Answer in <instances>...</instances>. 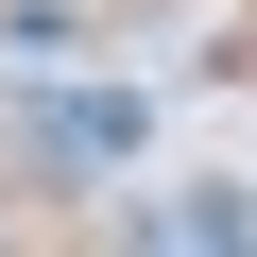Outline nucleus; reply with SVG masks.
Returning <instances> with one entry per match:
<instances>
[{
	"mask_svg": "<svg viewBox=\"0 0 257 257\" xmlns=\"http://www.w3.org/2000/svg\"><path fill=\"white\" fill-rule=\"evenodd\" d=\"M120 138H138L120 86H52V103H18V155H52V172H103Z\"/></svg>",
	"mask_w": 257,
	"mask_h": 257,
	"instance_id": "f257e3e1",
	"label": "nucleus"
},
{
	"mask_svg": "<svg viewBox=\"0 0 257 257\" xmlns=\"http://www.w3.org/2000/svg\"><path fill=\"white\" fill-rule=\"evenodd\" d=\"M138 257H257V223H240V189H189V206L138 223Z\"/></svg>",
	"mask_w": 257,
	"mask_h": 257,
	"instance_id": "f03ea898",
	"label": "nucleus"
}]
</instances>
